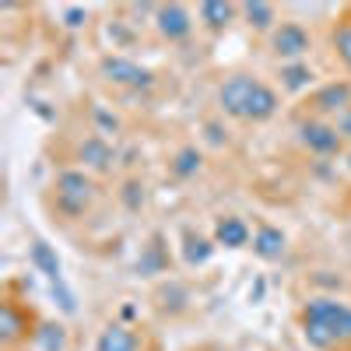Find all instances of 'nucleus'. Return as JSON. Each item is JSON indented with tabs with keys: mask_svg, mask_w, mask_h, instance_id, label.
Wrapping results in <instances>:
<instances>
[{
	"mask_svg": "<svg viewBox=\"0 0 351 351\" xmlns=\"http://www.w3.org/2000/svg\"><path fill=\"white\" fill-rule=\"evenodd\" d=\"M81 162L92 165V169H109L112 148L106 144V137H88V141L81 144Z\"/></svg>",
	"mask_w": 351,
	"mask_h": 351,
	"instance_id": "nucleus-13",
	"label": "nucleus"
},
{
	"mask_svg": "<svg viewBox=\"0 0 351 351\" xmlns=\"http://www.w3.org/2000/svg\"><path fill=\"white\" fill-rule=\"evenodd\" d=\"M92 197H95V183L88 180L84 172L67 169V172L56 176V204H60V211L84 215V208L92 204Z\"/></svg>",
	"mask_w": 351,
	"mask_h": 351,
	"instance_id": "nucleus-3",
	"label": "nucleus"
},
{
	"mask_svg": "<svg viewBox=\"0 0 351 351\" xmlns=\"http://www.w3.org/2000/svg\"><path fill=\"white\" fill-rule=\"evenodd\" d=\"M64 18H67V21H64L67 28H81V25H84V18H88V11H84V8H67V11H64Z\"/></svg>",
	"mask_w": 351,
	"mask_h": 351,
	"instance_id": "nucleus-21",
	"label": "nucleus"
},
{
	"mask_svg": "<svg viewBox=\"0 0 351 351\" xmlns=\"http://www.w3.org/2000/svg\"><path fill=\"white\" fill-rule=\"evenodd\" d=\"M215 243L225 246V250H243L250 243V225L236 215H228V218H218L215 225Z\"/></svg>",
	"mask_w": 351,
	"mask_h": 351,
	"instance_id": "nucleus-10",
	"label": "nucleus"
},
{
	"mask_svg": "<svg viewBox=\"0 0 351 351\" xmlns=\"http://www.w3.org/2000/svg\"><path fill=\"white\" fill-rule=\"evenodd\" d=\"M288 250V239H285V232L274 228V225H260L253 232V253L260 260H281Z\"/></svg>",
	"mask_w": 351,
	"mask_h": 351,
	"instance_id": "nucleus-9",
	"label": "nucleus"
},
{
	"mask_svg": "<svg viewBox=\"0 0 351 351\" xmlns=\"http://www.w3.org/2000/svg\"><path fill=\"white\" fill-rule=\"evenodd\" d=\"M334 127H337L341 137H351V106H348L344 112H337V123H334Z\"/></svg>",
	"mask_w": 351,
	"mask_h": 351,
	"instance_id": "nucleus-22",
	"label": "nucleus"
},
{
	"mask_svg": "<svg viewBox=\"0 0 351 351\" xmlns=\"http://www.w3.org/2000/svg\"><path fill=\"white\" fill-rule=\"evenodd\" d=\"M102 74L112 84H130V88H148L155 81V74L148 67L127 60V56H106V60H102Z\"/></svg>",
	"mask_w": 351,
	"mask_h": 351,
	"instance_id": "nucleus-5",
	"label": "nucleus"
},
{
	"mask_svg": "<svg viewBox=\"0 0 351 351\" xmlns=\"http://www.w3.org/2000/svg\"><path fill=\"white\" fill-rule=\"evenodd\" d=\"M218 102L228 116L236 120H246V123H263L278 112V92L271 84H263L260 77H250V74H232L221 88H218Z\"/></svg>",
	"mask_w": 351,
	"mask_h": 351,
	"instance_id": "nucleus-1",
	"label": "nucleus"
},
{
	"mask_svg": "<svg viewBox=\"0 0 351 351\" xmlns=\"http://www.w3.org/2000/svg\"><path fill=\"white\" fill-rule=\"evenodd\" d=\"M243 14H246V25L250 28H256V32H267V28L274 25V18H278V11H274V4H243Z\"/></svg>",
	"mask_w": 351,
	"mask_h": 351,
	"instance_id": "nucleus-15",
	"label": "nucleus"
},
{
	"mask_svg": "<svg viewBox=\"0 0 351 351\" xmlns=\"http://www.w3.org/2000/svg\"><path fill=\"white\" fill-rule=\"evenodd\" d=\"M281 84L288 88V92H302V88L313 84V71L302 67V64H285L281 67Z\"/></svg>",
	"mask_w": 351,
	"mask_h": 351,
	"instance_id": "nucleus-16",
	"label": "nucleus"
},
{
	"mask_svg": "<svg viewBox=\"0 0 351 351\" xmlns=\"http://www.w3.org/2000/svg\"><path fill=\"white\" fill-rule=\"evenodd\" d=\"M0 330H4V341L18 337V316H14L11 306H4V313H0Z\"/></svg>",
	"mask_w": 351,
	"mask_h": 351,
	"instance_id": "nucleus-20",
	"label": "nucleus"
},
{
	"mask_svg": "<svg viewBox=\"0 0 351 351\" xmlns=\"http://www.w3.org/2000/svg\"><path fill=\"white\" fill-rule=\"evenodd\" d=\"M309 46H313V39L299 21H281L271 32V53L281 56V60H299V56L309 53Z\"/></svg>",
	"mask_w": 351,
	"mask_h": 351,
	"instance_id": "nucleus-4",
	"label": "nucleus"
},
{
	"mask_svg": "<svg viewBox=\"0 0 351 351\" xmlns=\"http://www.w3.org/2000/svg\"><path fill=\"white\" fill-rule=\"evenodd\" d=\"M155 25H158V32H162L169 43H180V39H186V36L193 32L190 11H186L183 4H165V8H158Z\"/></svg>",
	"mask_w": 351,
	"mask_h": 351,
	"instance_id": "nucleus-7",
	"label": "nucleus"
},
{
	"mask_svg": "<svg viewBox=\"0 0 351 351\" xmlns=\"http://www.w3.org/2000/svg\"><path fill=\"white\" fill-rule=\"evenodd\" d=\"M351 106V84H330L316 95V109L324 112H344Z\"/></svg>",
	"mask_w": 351,
	"mask_h": 351,
	"instance_id": "nucleus-12",
	"label": "nucleus"
},
{
	"mask_svg": "<svg viewBox=\"0 0 351 351\" xmlns=\"http://www.w3.org/2000/svg\"><path fill=\"white\" fill-rule=\"evenodd\" d=\"M211 253H215V246L208 239H193V236L186 239V263H208Z\"/></svg>",
	"mask_w": 351,
	"mask_h": 351,
	"instance_id": "nucleus-18",
	"label": "nucleus"
},
{
	"mask_svg": "<svg viewBox=\"0 0 351 351\" xmlns=\"http://www.w3.org/2000/svg\"><path fill=\"white\" fill-rule=\"evenodd\" d=\"M197 169H200V152L197 148H183L180 155H176V162H172V172L180 176V180H190Z\"/></svg>",
	"mask_w": 351,
	"mask_h": 351,
	"instance_id": "nucleus-17",
	"label": "nucleus"
},
{
	"mask_svg": "<svg viewBox=\"0 0 351 351\" xmlns=\"http://www.w3.org/2000/svg\"><path fill=\"white\" fill-rule=\"evenodd\" d=\"M299 137H302L306 148L316 152V155H334V152L341 148V134H337V127L319 123V120L302 123V127H299Z\"/></svg>",
	"mask_w": 351,
	"mask_h": 351,
	"instance_id": "nucleus-8",
	"label": "nucleus"
},
{
	"mask_svg": "<svg viewBox=\"0 0 351 351\" xmlns=\"http://www.w3.org/2000/svg\"><path fill=\"white\" fill-rule=\"evenodd\" d=\"M95 351H141V337H137V330H130L123 324H109L102 330Z\"/></svg>",
	"mask_w": 351,
	"mask_h": 351,
	"instance_id": "nucleus-11",
	"label": "nucleus"
},
{
	"mask_svg": "<svg viewBox=\"0 0 351 351\" xmlns=\"http://www.w3.org/2000/svg\"><path fill=\"white\" fill-rule=\"evenodd\" d=\"M137 190L144 193V186H141V183H127V204H130V208H141V200H137Z\"/></svg>",
	"mask_w": 351,
	"mask_h": 351,
	"instance_id": "nucleus-23",
	"label": "nucleus"
},
{
	"mask_svg": "<svg viewBox=\"0 0 351 351\" xmlns=\"http://www.w3.org/2000/svg\"><path fill=\"white\" fill-rule=\"evenodd\" d=\"M232 14H236V8L221 4V0H208V4H200V21L208 25V28H215V32L232 21Z\"/></svg>",
	"mask_w": 351,
	"mask_h": 351,
	"instance_id": "nucleus-14",
	"label": "nucleus"
},
{
	"mask_svg": "<svg viewBox=\"0 0 351 351\" xmlns=\"http://www.w3.org/2000/svg\"><path fill=\"white\" fill-rule=\"evenodd\" d=\"M32 263L49 278V285H53V291H60V306L67 309V313H74V299H71V291L64 288V274H60V260L53 256V250L46 246V243H32Z\"/></svg>",
	"mask_w": 351,
	"mask_h": 351,
	"instance_id": "nucleus-6",
	"label": "nucleus"
},
{
	"mask_svg": "<svg viewBox=\"0 0 351 351\" xmlns=\"http://www.w3.org/2000/svg\"><path fill=\"white\" fill-rule=\"evenodd\" d=\"M306 341L313 348H330L337 341H351V306L337 299H309L302 309Z\"/></svg>",
	"mask_w": 351,
	"mask_h": 351,
	"instance_id": "nucleus-2",
	"label": "nucleus"
},
{
	"mask_svg": "<svg viewBox=\"0 0 351 351\" xmlns=\"http://www.w3.org/2000/svg\"><path fill=\"white\" fill-rule=\"evenodd\" d=\"M334 46H337V56L351 67V21H344L337 32H334Z\"/></svg>",
	"mask_w": 351,
	"mask_h": 351,
	"instance_id": "nucleus-19",
	"label": "nucleus"
}]
</instances>
